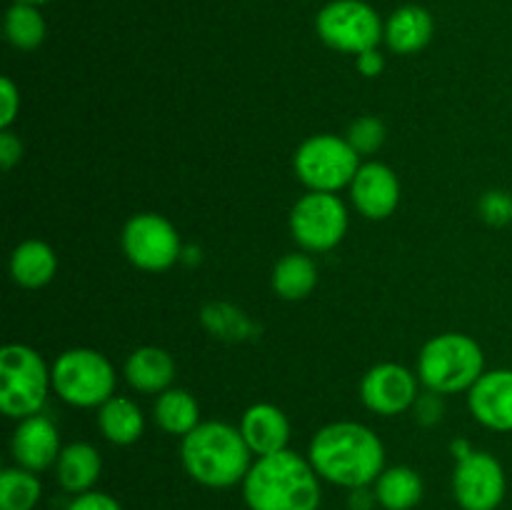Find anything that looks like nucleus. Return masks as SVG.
Here are the masks:
<instances>
[{
  "label": "nucleus",
  "instance_id": "obj_21",
  "mask_svg": "<svg viewBox=\"0 0 512 510\" xmlns=\"http://www.w3.org/2000/svg\"><path fill=\"white\" fill-rule=\"evenodd\" d=\"M98 428L113 445H133L143 438L145 415L135 400L113 395L98 408Z\"/></svg>",
  "mask_w": 512,
  "mask_h": 510
},
{
  "label": "nucleus",
  "instance_id": "obj_8",
  "mask_svg": "<svg viewBox=\"0 0 512 510\" xmlns=\"http://www.w3.org/2000/svg\"><path fill=\"white\" fill-rule=\"evenodd\" d=\"M315 33L345 55H360L385 40V20L365 0H330L315 15Z\"/></svg>",
  "mask_w": 512,
  "mask_h": 510
},
{
  "label": "nucleus",
  "instance_id": "obj_23",
  "mask_svg": "<svg viewBox=\"0 0 512 510\" xmlns=\"http://www.w3.org/2000/svg\"><path fill=\"white\" fill-rule=\"evenodd\" d=\"M270 285H273V293L288 303L308 298L318 285V265L310 255L288 253L275 263Z\"/></svg>",
  "mask_w": 512,
  "mask_h": 510
},
{
  "label": "nucleus",
  "instance_id": "obj_16",
  "mask_svg": "<svg viewBox=\"0 0 512 510\" xmlns=\"http://www.w3.org/2000/svg\"><path fill=\"white\" fill-rule=\"evenodd\" d=\"M240 433H243L245 443L253 450V455L263 458V455L280 453L288 450L290 443V420L278 405L273 403H255L240 415Z\"/></svg>",
  "mask_w": 512,
  "mask_h": 510
},
{
  "label": "nucleus",
  "instance_id": "obj_27",
  "mask_svg": "<svg viewBox=\"0 0 512 510\" xmlns=\"http://www.w3.org/2000/svg\"><path fill=\"white\" fill-rule=\"evenodd\" d=\"M385 135H388V130H385L383 120L375 118V115H360V118H355L353 123H350L345 138L353 145L355 153L363 158V155H373L383 148Z\"/></svg>",
  "mask_w": 512,
  "mask_h": 510
},
{
  "label": "nucleus",
  "instance_id": "obj_28",
  "mask_svg": "<svg viewBox=\"0 0 512 510\" xmlns=\"http://www.w3.org/2000/svg\"><path fill=\"white\" fill-rule=\"evenodd\" d=\"M480 218L488 225H508L512 223V195L508 190H488L478 203Z\"/></svg>",
  "mask_w": 512,
  "mask_h": 510
},
{
  "label": "nucleus",
  "instance_id": "obj_15",
  "mask_svg": "<svg viewBox=\"0 0 512 510\" xmlns=\"http://www.w3.org/2000/svg\"><path fill=\"white\" fill-rule=\"evenodd\" d=\"M468 408L483 428L512 433V368L485 370L468 390Z\"/></svg>",
  "mask_w": 512,
  "mask_h": 510
},
{
  "label": "nucleus",
  "instance_id": "obj_36",
  "mask_svg": "<svg viewBox=\"0 0 512 510\" xmlns=\"http://www.w3.org/2000/svg\"><path fill=\"white\" fill-rule=\"evenodd\" d=\"M13 3H28V5H45V3H50V0H13Z\"/></svg>",
  "mask_w": 512,
  "mask_h": 510
},
{
  "label": "nucleus",
  "instance_id": "obj_1",
  "mask_svg": "<svg viewBox=\"0 0 512 510\" xmlns=\"http://www.w3.org/2000/svg\"><path fill=\"white\" fill-rule=\"evenodd\" d=\"M308 460L315 473L340 488L373 485L385 470V445L373 428L355 420L328 423L313 435Z\"/></svg>",
  "mask_w": 512,
  "mask_h": 510
},
{
  "label": "nucleus",
  "instance_id": "obj_25",
  "mask_svg": "<svg viewBox=\"0 0 512 510\" xmlns=\"http://www.w3.org/2000/svg\"><path fill=\"white\" fill-rule=\"evenodd\" d=\"M3 33L5 40H8L15 50H25V53H28V50H35L43 45L48 25H45V18L43 13H40L38 5L13 3L5 10Z\"/></svg>",
  "mask_w": 512,
  "mask_h": 510
},
{
  "label": "nucleus",
  "instance_id": "obj_3",
  "mask_svg": "<svg viewBox=\"0 0 512 510\" xmlns=\"http://www.w3.org/2000/svg\"><path fill=\"white\" fill-rule=\"evenodd\" d=\"M180 463L203 488L225 490L243 485L253 465V450L240 428L220 420H203L180 440Z\"/></svg>",
  "mask_w": 512,
  "mask_h": 510
},
{
  "label": "nucleus",
  "instance_id": "obj_14",
  "mask_svg": "<svg viewBox=\"0 0 512 510\" xmlns=\"http://www.w3.org/2000/svg\"><path fill=\"white\" fill-rule=\"evenodd\" d=\"M60 433L55 423L45 415H30V418L18 420V428L10 438V453H13L15 465L33 473L53 468L60 458Z\"/></svg>",
  "mask_w": 512,
  "mask_h": 510
},
{
  "label": "nucleus",
  "instance_id": "obj_18",
  "mask_svg": "<svg viewBox=\"0 0 512 510\" xmlns=\"http://www.w3.org/2000/svg\"><path fill=\"white\" fill-rule=\"evenodd\" d=\"M123 373L130 388L138 390V393L160 395L173 385L175 360L168 350L155 348V345H143V348L133 350L128 355Z\"/></svg>",
  "mask_w": 512,
  "mask_h": 510
},
{
  "label": "nucleus",
  "instance_id": "obj_2",
  "mask_svg": "<svg viewBox=\"0 0 512 510\" xmlns=\"http://www.w3.org/2000/svg\"><path fill=\"white\" fill-rule=\"evenodd\" d=\"M320 480L308 455L288 448L253 460L243 480V498L250 510H318Z\"/></svg>",
  "mask_w": 512,
  "mask_h": 510
},
{
  "label": "nucleus",
  "instance_id": "obj_9",
  "mask_svg": "<svg viewBox=\"0 0 512 510\" xmlns=\"http://www.w3.org/2000/svg\"><path fill=\"white\" fill-rule=\"evenodd\" d=\"M348 208L338 193L308 190L290 210V235L305 253H328L348 233Z\"/></svg>",
  "mask_w": 512,
  "mask_h": 510
},
{
  "label": "nucleus",
  "instance_id": "obj_6",
  "mask_svg": "<svg viewBox=\"0 0 512 510\" xmlns=\"http://www.w3.org/2000/svg\"><path fill=\"white\" fill-rule=\"evenodd\" d=\"M53 390L73 408H100L115 395V368L100 350L70 348L50 365Z\"/></svg>",
  "mask_w": 512,
  "mask_h": 510
},
{
  "label": "nucleus",
  "instance_id": "obj_26",
  "mask_svg": "<svg viewBox=\"0 0 512 510\" xmlns=\"http://www.w3.org/2000/svg\"><path fill=\"white\" fill-rule=\"evenodd\" d=\"M40 495L43 485L33 470L13 465L0 473V510H35Z\"/></svg>",
  "mask_w": 512,
  "mask_h": 510
},
{
  "label": "nucleus",
  "instance_id": "obj_13",
  "mask_svg": "<svg viewBox=\"0 0 512 510\" xmlns=\"http://www.w3.org/2000/svg\"><path fill=\"white\" fill-rule=\"evenodd\" d=\"M350 200L368 220H385L400 205V180L390 165L370 160L363 163L350 183Z\"/></svg>",
  "mask_w": 512,
  "mask_h": 510
},
{
  "label": "nucleus",
  "instance_id": "obj_4",
  "mask_svg": "<svg viewBox=\"0 0 512 510\" xmlns=\"http://www.w3.org/2000/svg\"><path fill=\"white\" fill-rule=\"evenodd\" d=\"M483 373V348L465 333H440L420 348L418 380L433 393H468Z\"/></svg>",
  "mask_w": 512,
  "mask_h": 510
},
{
  "label": "nucleus",
  "instance_id": "obj_29",
  "mask_svg": "<svg viewBox=\"0 0 512 510\" xmlns=\"http://www.w3.org/2000/svg\"><path fill=\"white\" fill-rule=\"evenodd\" d=\"M410 410H413V415H415V423L425 425V428H433V425H438L445 415L443 395L428 390V393L418 395V400H415L413 408Z\"/></svg>",
  "mask_w": 512,
  "mask_h": 510
},
{
  "label": "nucleus",
  "instance_id": "obj_35",
  "mask_svg": "<svg viewBox=\"0 0 512 510\" xmlns=\"http://www.w3.org/2000/svg\"><path fill=\"white\" fill-rule=\"evenodd\" d=\"M470 453H473V448H470L468 440H453V455H455V460L465 458V455H470Z\"/></svg>",
  "mask_w": 512,
  "mask_h": 510
},
{
  "label": "nucleus",
  "instance_id": "obj_32",
  "mask_svg": "<svg viewBox=\"0 0 512 510\" xmlns=\"http://www.w3.org/2000/svg\"><path fill=\"white\" fill-rule=\"evenodd\" d=\"M20 160H23V140L13 130H0V168L10 173Z\"/></svg>",
  "mask_w": 512,
  "mask_h": 510
},
{
  "label": "nucleus",
  "instance_id": "obj_33",
  "mask_svg": "<svg viewBox=\"0 0 512 510\" xmlns=\"http://www.w3.org/2000/svg\"><path fill=\"white\" fill-rule=\"evenodd\" d=\"M355 68H358L360 75H365V78H375V75L383 73V68H385L383 53H380L378 48H373V50H365V53L355 55Z\"/></svg>",
  "mask_w": 512,
  "mask_h": 510
},
{
  "label": "nucleus",
  "instance_id": "obj_10",
  "mask_svg": "<svg viewBox=\"0 0 512 510\" xmlns=\"http://www.w3.org/2000/svg\"><path fill=\"white\" fill-rule=\"evenodd\" d=\"M120 245L130 263L145 273L170 270L183 255L175 225L160 213H138L123 225Z\"/></svg>",
  "mask_w": 512,
  "mask_h": 510
},
{
  "label": "nucleus",
  "instance_id": "obj_34",
  "mask_svg": "<svg viewBox=\"0 0 512 510\" xmlns=\"http://www.w3.org/2000/svg\"><path fill=\"white\" fill-rule=\"evenodd\" d=\"M378 505L373 485H363V488H353L348 495V508L350 510H373Z\"/></svg>",
  "mask_w": 512,
  "mask_h": 510
},
{
  "label": "nucleus",
  "instance_id": "obj_12",
  "mask_svg": "<svg viewBox=\"0 0 512 510\" xmlns=\"http://www.w3.org/2000/svg\"><path fill=\"white\" fill-rule=\"evenodd\" d=\"M418 385V373H410L398 363H380L360 380V400L370 413L393 418L413 408L420 395Z\"/></svg>",
  "mask_w": 512,
  "mask_h": 510
},
{
  "label": "nucleus",
  "instance_id": "obj_31",
  "mask_svg": "<svg viewBox=\"0 0 512 510\" xmlns=\"http://www.w3.org/2000/svg\"><path fill=\"white\" fill-rule=\"evenodd\" d=\"M65 510H123V505L113 495L100 493V490H88V493L75 495Z\"/></svg>",
  "mask_w": 512,
  "mask_h": 510
},
{
  "label": "nucleus",
  "instance_id": "obj_24",
  "mask_svg": "<svg viewBox=\"0 0 512 510\" xmlns=\"http://www.w3.org/2000/svg\"><path fill=\"white\" fill-rule=\"evenodd\" d=\"M153 418L160 430H165L168 435H178V438H185L190 430L203 423L198 400L183 388L163 390L153 405Z\"/></svg>",
  "mask_w": 512,
  "mask_h": 510
},
{
  "label": "nucleus",
  "instance_id": "obj_5",
  "mask_svg": "<svg viewBox=\"0 0 512 510\" xmlns=\"http://www.w3.org/2000/svg\"><path fill=\"white\" fill-rule=\"evenodd\" d=\"M50 390L53 378L38 350L23 343H10L0 350V410L8 418L38 415Z\"/></svg>",
  "mask_w": 512,
  "mask_h": 510
},
{
  "label": "nucleus",
  "instance_id": "obj_17",
  "mask_svg": "<svg viewBox=\"0 0 512 510\" xmlns=\"http://www.w3.org/2000/svg\"><path fill=\"white\" fill-rule=\"evenodd\" d=\"M435 33V20L430 10L423 5H400L385 20V40L383 43L395 55H415L428 48Z\"/></svg>",
  "mask_w": 512,
  "mask_h": 510
},
{
  "label": "nucleus",
  "instance_id": "obj_22",
  "mask_svg": "<svg viewBox=\"0 0 512 510\" xmlns=\"http://www.w3.org/2000/svg\"><path fill=\"white\" fill-rule=\"evenodd\" d=\"M373 490L383 510H413L423 500L425 483L418 470L408 465H393L378 475Z\"/></svg>",
  "mask_w": 512,
  "mask_h": 510
},
{
  "label": "nucleus",
  "instance_id": "obj_11",
  "mask_svg": "<svg viewBox=\"0 0 512 510\" xmlns=\"http://www.w3.org/2000/svg\"><path fill=\"white\" fill-rule=\"evenodd\" d=\"M508 493L505 468L495 455L473 450L455 460L453 498L463 510H498Z\"/></svg>",
  "mask_w": 512,
  "mask_h": 510
},
{
  "label": "nucleus",
  "instance_id": "obj_20",
  "mask_svg": "<svg viewBox=\"0 0 512 510\" xmlns=\"http://www.w3.org/2000/svg\"><path fill=\"white\" fill-rule=\"evenodd\" d=\"M100 473H103V458H100L95 445H63L58 463H55V475H58L60 488L68 490V493L73 495L88 493V490H93V485L98 483Z\"/></svg>",
  "mask_w": 512,
  "mask_h": 510
},
{
  "label": "nucleus",
  "instance_id": "obj_7",
  "mask_svg": "<svg viewBox=\"0 0 512 510\" xmlns=\"http://www.w3.org/2000/svg\"><path fill=\"white\" fill-rule=\"evenodd\" d=\"M360 155L348 138L333 133L310 135L293 155V170L300 183L318 193H340L350 188L360 168Z\"/></svg>",
  "mask_w": 512,
  "mask_h": 510
},
{
  "label": "nucleus",
  "instance_id": "obj_30",
  "mask_svg": "<svg viewBox=\"0 0 512 510\" xmlns=\"http://www.w3.org/2000/svg\"><path fill=\"white\" fill-rule=\"evenodd\" d=\"M20 113V88L13 83V78L5 75L0 80V130H10V125L18 120Z\"/></svg>",
  "mask_w": 512,
  "mask_h": 510
},
{
  "label": "nucleus",
  "instance_id": "obj_19",
  "mask_svg": "<svg viewBox=\"0 0 512 510\" xmlns=\"http://www.w3.org/2000/svg\"><path fill=\"white\" fill-rule=\"evenodd\" d=\"M55 273H58V255L43 240H23L10 253V278L20 288H45L55 278Z\"/></svg>",
  "mask_w": 512,
  "mask_h": 510
}]
</instances>
